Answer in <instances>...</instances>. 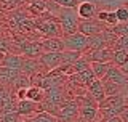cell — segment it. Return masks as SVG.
<instances>
[{
  "instance_id": "obj_1",
  "label": "cell",
  "mask_w": 128,
  "mask_h": 122,
  "mask_svg": "<svg viewBox=\"0 0 128 122\" xmlns=\"http://www.w3.org/2000/svg\"><path fill=\"white\" fill-rule=\"evenodd\" d=\"M62 42L66 51H77L82 55H85L88 51V37L80 34V32H75L72 35H64Z\"/></svg>"
},
{
  "instance_id": "obj_15",
  "label": "cell",
  "mask_w": 128,
  "mask_h": 122,
  "mask_svg": "<svg viewBox=\"0 0 128 122\" xmlns=\"http://www.w3.org/2000/svg\"><path fill=\"white\" fill-rule=\"evenodd\" d=\"M26 100L35 101V103H43V101H45V90H43L42 87H29L27 88Z\"/></svg>"
},
{
  "instance_id": "obj_25",
  "label": "cell",
  "mask_w": 128,
  "mask_h": 122,
  "mask_svg": "<svg viewBox=\"0 0 128 122\" xmlns=\"http://www.w3.org/2000/svg\"><path fill=\"white\" fill-rule=\"evenodd\" d=\"M106 122H123V120L120 119V116H118V117H114V119H109V120H106Z\"/></svg>"
},
{
  "instance_id": "obj_22",
  "label": "cell",
  "mask_w": 128,
  "mask_h": 122,
  "mask_svg": "<svg viewBox=\"0 0 128 122\" xmlns=\"http://www.w3.org/2000/svg\"><path fill=\"white\" fill-rule=\"evenodd\" d=\"M115 15H117L120 24L128 23V5H126V7H120L118 10H115Z\"/></svg>"
},
{
  "instance_id": "obj_6",
  "label": "cell",
  "mask_w": 128,
  "mask_h": 122,
  "mask_svg": "<svg viewBox=\"0 0 128 122\" xmlns=\"http://www.w3.org/2000/svg\"><path fill=\"white\" fill-rule=\"evenodd\" d=\"M86 61L90 63H112L114 58V50L112 48H98V50H91L83 55Z\"/></svg>"
},
{
  "instance_id": "obj_17",
  "label": "cell",
  "mask_w": 128,
  "mask_h": 122,
  "mask_svg": "<svg viewBox=\"0 0 128 122\" xmlns=\"http://www.w3.org/2000/svg\"><path fill=\"white\" fill-rule=\"evenodd\" d=\"M77 76H78V79L82 80V84H83V85H85V87H86V90H88V87H90V85L93 84L96 79H98V77L94 76V72L91 71V68H90V69H86V71L77 72Z\"/></svg>"
},
{
  "instance_id": "obj_8",
  "label": "cell",
  "mask_w": 128,
  "mask_h": 122,
  "mask_svg": "<svg viewBox=\"0 0 128 122\" xmlns=\"http://www.w3.org/2000/svg\"><path fill=\"white\" fill-rule=\"evenodd\" d=\"M102 80H104V82H114V84H117V85H122V87H126L128 88V76L123 74L122 69L115 68V66H112L109 69L107 76L104 77Z\"/></svg>"
},
{
  "instance_id": "obj_4",
  "label": "cell",
  "mask_w": 128,
  "mask_h": 122,
  "mask_svg": "<svg viewBox=\"0 0 128 122\" xmlns=\"http://www.w3.org/2000/svg\"><path fill=\"white\" fill-rule=\"evenodd\" d=\"M56 119L59 122H77V120H80V106L75 103V100H72V101L64 104Z\"/></svg>"
},
{
  "instance_id": "obj_12",
  "label": "cell",
  "mask_w": 128,
  "mask_h": 122,
  "mask_svg": "<svg viewBox=\"0 0 128 122\" xmlns=\"http://www.w3.org/2000/svg\"><path fill=\"white\" fill-rule=\"evenodd\" d=\"M88 93H90V96H93V98L98 101V103H101L107 98L106 96V90H104V82L99 79H96L93 84L88 87Z\"/></svg>"
},
{
  "instance_id": "obj_19",
  "label": "cell",
  "mask_w": 128,
  "mask_h": 122,
  "mask_svg": "<svg viewBox=\"0 0 128 122\" xmlns=\"http://www.w3.org/2000/svg\"><path fill=\"white\" fill-rule=\"evenodd\" d=\"M112 50L117 51V50H128V35H122V37L117 39V42L114 43Z\"/></svg>"
},
{
  "instance_id": "obj_5",
  "label": "cell",
  "mask_w": 128,
  "mask_h": 122,
  "mask_svg": "<svg viewBox=\"0 0 128 122\" xmlns=\"http://www.w3.org/2000/svg\"><path fill=\"white\" fill-rule=\"evenodd\" d=\"M43 111V104L42 103H35V101L30 100H22L18 101V114L22 117V119H29V117H34L40 114Z\"/></svg>"
},
{
  "instance_id": "obj_23",
  "label": "cell",
  "mask_w": 128,
  "mask_h": 122,
  "mask_svg": "<svg viewBox=\"0 0 128 122\" xmlns=\"http://www.w3.org/2000/svg\"><path fill=\"white\" fill-rule=\"evenodd\" d=\"M120 119H122L123 122H128V106L125 108V111H123L122 114H120Z\"/></svg>"
},
{
  "instance_id": "obj_9",
  "label": "cell",
  "mask_w": 128,
  "mask_h": 122,
  "mask_svg": "<svg viewBox=\"0 0 128 122\" xmlns=\"http://www.w3.org/2000/svg\"><path fill=\"white\" fill-rule=\"evenodd\" d=\"M98 11H99L98 5L91 2H80V5L77 7V13L80 19H94Z\"/></svg>"
},
{
  "instance_id": "obj_3",
  "label": "cell",
  "mask_w": 128,
  "mask_h": 122,
  "mask_svg": "<svg viewBox=\"0 0 128 122\" xmlns=\"http://www.w3.org/2000/svg\"><path fill=\"white\" fill-rule=\"evenodd\" d=\"M107 29V26L104 23H101L99 19H80L78 24V32L86 37H94V35L102 34Z\"/></svg>"
},
{
  "instance_id": "obj_7",
  "label": "cell",
  "mask_w": 128,
  "mask_h": 122,
  "mask_svg": "<svg viewBox=\"0 0 128 122\" xmlns=\"http://www.w3.org/2000/svg\"><path fill=\"white\" fill-rule=\"evenodd\" d=\"M126 106H128L126 95L107 96L104 101L99 103V109H120V108H126Z\"/></svg>"
},
{
  "instance_id": "obj_21",
  "label": "cell",
  "mask_w": 128,
  "mask_h": 122,
  "mask_svg": "<svg viewBox=\"0 0 128 122\" xmlns=\"http://www.w3.org/2000/svg\"><path fill=\"white\" fill-rule=\"evenodd\" d=\"M109 29L114 32L115 35L122 37V35H128V23H123V24H117L114 27H109Z\"/></svg>"
},
{
  "instance_id": "obj_13",
  "label": "cell",
  "mask_w": 128,
  "mask_h": 122,
  "mask_svg": "<svg viewBox=\"0 0 128 122\" xmlns=\"http://www.w3.org/2000/svg\"><path fill=\"white\" fill-rule=\"evenodd\" d=\"M27 10L38 18L48 11V0H27Z\"/></svg>"
},
{
  "instance_id": "obj_18",
  "label": "cell",
  "mask_w": 128,
  "mask_h": 122,
  "mask_svg": "<svg viewBox=\"0 0 128 122\" xmlns=\"http://www.w3.org/2000/svg\"><path fill=\"white\" fill-rule=\"evenodd\" d=\"M0 122H22L18 112H0Z\"/></svg>"
},
{
  "instance_id": "obj_16",
  "label": "cell",
  "mask_w": 128,
  "mask_h": 122,
  "mask_svg": "<svg viewBox=\"0 0 128 122\" xmlns=\"http://www.w3.org/2000/svg\"><path fill=\"white\" fill-rule=\"evenodd\" d=\"M128 63V50H117L114 51V58H112V64L115 68H123Z\"/></svg>"
},
{
  "instance_id": "obj_10",
  "label": "cell",
  "mask_w": 128,
  "mask_h": 122,
  "mask_svg": "<svg viewBox=\"0 0 128 122\" xmlns=\"http://www.w3.org/2000/svg\"><path fill=\"white\" fill-rule=\"evenodd\" d=\"M43 53H53V51H66L62 39H42L40 40Z\"/></svg>"
},
{
  "instance_id": "obj_2",
  "label": "cell",
  "mask_w": 128,
  "mask_h": 122,
  "mask_svg": "<svg viewBox=\"0 0 128 122\" xmlns=\"http://www.w3.org/2000/svg\"><path fill=\"white\" fill-rule=\"evenodd\" d=\"M38 63H40V66H42L43 72H45V74H48V72H51V71H54V69H58L59 66L66 64V61H64V51L43 53V55L38 58Z\"/></svg>"
},
{
  "instance_id": "obj_26",
  "label": "cell",
  "mask_w": 128,
  "mask_h": 122,
  "mask_svg": "<svg viewBox=\"0 0 128 122\" xmlns=\"http://www.w3.org/2000/svg\"><path fill=\"white\" fill-rule=\"evenodd\" d=\"M120 69H122V72H123V74H126V76H128V63H126L123 68H120Z\"/></svg>"
},
{
  "instance_id": "obj_24",
  "label": "cell",
  "mask_w": 128,
  "mask_h": 122,
  "mask_svg": "<svg viewBox=\"0 0 128 122\" xmlns=\"http://www.w3.org/2000/svg\"><path fill=\"white\" fill-rule=\"evenodd\" d=\"M6 55H8V53H5V51H0V64H2V63H3V59L6 58Z\"/></svg>"
},
{
  "instance_id": "obj_14",
  "label": "cell",
  "mask_w": 128,
  "mask_h": 122,
  "mask_svg": "<svg viewBox=\"0 0 128 122\" xmlns=\"http://www.w3.org/2000/svg\"><path fill=\"white\" fill-rule=\"evenodd\" d=\"M114 66L112 63H90V68L91 71L94 72V76L98 77L99 80H102L104 77L107 76V72H109V69Z\"/></svg>"
},
{
  "instance_id": "obj_11",
  "label": "cell",
  "mask_w": 128,
  "mask_h": 122,
  "mask_svg": "<svg viewBox=\"0 0 128 122\" xmlns=\"http://www.w3.org/2000/svg\"><path fill=\"white\" fill-rule=\"evenodd\" d=\"M24 64V56L19 53H8L6 58L3 59V63L0 66L8 68V69H14V71H21Z\"/></svg>"
},
{
  "instance_id": "obj_20",
  "label": "cell",
  "mask_w": 128,
  "mask_h": 122,
  "mask_svg": "<svg viewBox=\"0 0 128 122\" xmlns=\"http://www.w3.org/2000/svg\"><path fill=\"white\" fill-rule=\"evenodd\" d=\"M53 2L62 8H75V10L80 5V0H53Z\"/></svg>"
}]
</instances>
